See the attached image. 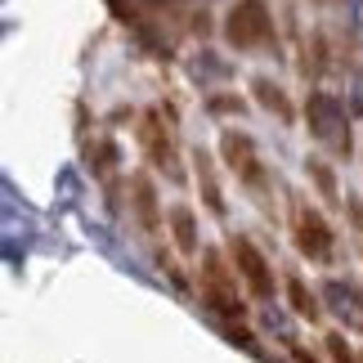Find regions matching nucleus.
Returning a JSON list of instances; mask_svg holds the SVG:
<instances>
[{"mask_svg":"<svg viewBox=\"0 0 363 363\" xmlns=\"http://www.w3.org/2000/svg\"><path fill=\"white\" fill-rule=\"evenodd\" d=\"M202 301L225 318H242V301H238V269H229L225 256L216 247L202 251Z\"/></svg>","mask_w":363,"mask_h":363,"instance_id":"f257e3e1","label":"nucleus"},{"mask_svg":"<svg viewBox=\"0 0 363 363\" xmlns=\"http://www.w3.org/2000/svg\"><path fill=\"white\" fill-rule=\"evenodd\" d=\"M305 121H310V135L318 144H328L332 152L350 157V121H345V108L332 99L328 90H314L310 104H305Z\"/></svg>","mask_w":363,"mask_h":363,"instance_id":"f03ea898","label":"nucleus"},{"mask_svg":"<svg viewBox=\"0 0 363 363\" xmlns=\"http://www.w3.org/2000/svg\"><path fill=\"white\" fill-rule=\"evenodd\" d=\"M225 40L233 50H260L274 40V18L260 0H238L229 13H225Z\"/></svg>","mask_w":363,"mask_h":363,"instance_id":"7ed1b4c3","label":"nucleus"},{"mask_svg":"<svg viewBox=\"0 0 363 363\" xmlns=\"http://www.w3.org/2000/svg\"><path fill=\"white\" fill-rule=\"evenodd\" d=\"M291 238H296V251L314 264H328L332 260V225L323 220V211L310 202H296L291 206Z\"/></svg>","mask_w":363,"mask_h":363,"instance_id":"20e7f679","label":"nucleus"},{"mask_svg":"<svg viewBox=\"0 0 363 363\" xmlns=\"http://www.w3.org/2000/svg\"><path fill=\"white\" fill-rule=\"evenodd\" d=\"M229 260H233V269H238V278L247 283V291L256 301L274 296V269H269V260H264V251L251 242L247 233H233L229 238Z\"/></svg>","mask_w":363,"mask_h":363,"instance_id":"39448f33","label":"nucleus"},{"mask_svg":"<svg viewBox=\"0 0 363 363\" xmlns=\"http://www.w3.org/2000/svg\"><path fill=\"white\" fill-rule=\"evenodd\" d=\"M220 152H225V166L242 179L247 189H260L264 184V171H260V152H256V139L247 130H220Z\"/></svg>","mask_w":363,"mask_h":363,"instance_id":"423d86ee","label":"nucleus"},{"mask_svg":"<svg viewBox=\"0 0 363 363\" xmlns=\"http://www.w3.org/2000/svg\"><path fill=\"white\" fill-rule=\"evenodd\" d=\"M139 148H144V157L157 166V171L175 175V139H171V125L162 121V108H148V113L139 117Z\"/></svg>","mask_w":363,"mask_h":363,"instance_id":"0eeeda50","label":"nucleus"},{"mask_svg":"<svg viewBox=\"0 0 363 363\" xmlns=\"http://www.w3.org/2000/svg\"><path fill=\"white\" fill-rule=\"evenodd\" d=\"M189 162H193V179H198V193H202L206 211H211V216H225V189H220V175H216L211 152L198 144V148L189 152Z\"/></svg>","mask_w":363,"mask_h":363,"instance_id":"6e6552de","label":"nucleus"},{"mask_svg":"<svg viewBox=\"0 0 363 363\" xmlns=\"http://www.w3.org/2000/svg\"><path fill=\"white\" fill-rule=\"evenodd\" d=\"M130 193H135V216H139V229L148 238H157L162 229V216H157V189H152L148 175H130Z\"/></svg>","mask_w":363,"mask_h":363,"instance_id":"1a4fd4ad","label":"nucleus"},{"mask_svg":"<svg viewBox=\"0 0 363 363\" xmlns=\"http://www.w3.org/2000/svg\"><path fill=\"white\" fill-rule=\"evenodd\" d=\"M251 90H256V104L264 108V113H274L283 125L296 121V108H291V99L283 94V86H274L269 77H256V81H251Z\"/></svg>","mask_w":363,"mask_h":363,"instance_id":"9d476101","label":"nucleus"},{"mask_svg":"<svg viewBox=\"0 0 363 363\" xmlns=\"http://www.w3.org/2000/svg\"><path fill=\"white\" fill-rule=\"evenodd\" d=\"M171 233H175V247L184 251V256H198V220L184 202L171 206Z\"/></svg>","mask_w":363,"mask_h":363,"instance_id":"9b49d317","label":"nucleus"},{"mask_svg":"<svg viewBox=\"0 0 363 363\" xmlns=\"http://www.w3.org/2000/svg\"><path fill=\"white\" fill-rule=\"evenodd\" d=\"M287 301H291V310H296L301 318H310V323H314L318 314H323V310H318V296H314L310 287H305V278H301V274H287Z\"/></svg>","mask_w":363,"mask_h":363,"instance_id":"f8f14e48","label":"nucleus"},{"mask_svg":"<svg viewBox=\"0 0 363 363\" xmlns=\"http://www.w3.org/2000/svg\"><path fill=\"white\" fill-rule=\"evenodd\" d=\"M305 171H310V179L318 184V198H323L328 206H341V193H337V175H332V166L323 157H310L305 162Z\"/></svg>","mask_w":363,"mask_h":363,"instance_id":"ddd939ff","label":"nucleus"},{"mask_svg":"<svg viewBox=\"0 0 363 363\" xmlns=\"http://www.w3.org/2000/svg\"><path fill=\"white\" fill-rule=\"evenodd\" d=\"M86 157H90V171L104 175V179L117 171V144H113V139H99V144H90Z\"/></svg>","mask_w":363,"mask_h":363,"instance_id":"4468645a","label":"nucleus"},{"mask_svg":"<svg viewBox=\"0 0 363 363\" xmlns=\"http://www.w3.org/2000/svg\"><path fill=\"white\" fill-rule=\"evenodd\" d=\"M328 350H332L337 363H354V350H350V341H345L341 332H332V337H328Z\"/></svg>","mask_w":363,"mask_h":363,"instance_id":"2eb2a0df","label":"nucleus"},{"mask_svg":"<svg viewBox=\"0 0 363 363\" xmlns=\"http://www.w3.org/2000/svg\"><path fill=\"white\" fill-rule=\"evenodd\" d=\"M211 113H242V99H233V94H216Z\"/></svg>","mask_w":363,"mask_h":363,"instance_id":"dca6fc26","label":"nucleus"},{"mask_svg":"<svg viewBox=\"0 0 363 363\" xmlns=\"http://www.w3.org/2000/svg\"><path fill=\"white\" fill-rule=\"evenodd\" d=\"M291 354H296V363H314L310 354H305V350H301V345H291Z\"/></svg>","mask_w":363,"mask_h":363,"instance_id":"f3484780","label":"nucleus"}]
</instances>
